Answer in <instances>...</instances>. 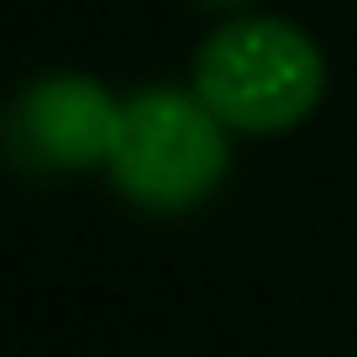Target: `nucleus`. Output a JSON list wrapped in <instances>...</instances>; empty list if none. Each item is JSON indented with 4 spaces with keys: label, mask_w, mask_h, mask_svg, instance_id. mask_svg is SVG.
Listing matches in <instances>:
<instances>
[{
    "label": "nucleus",
    "mask_w": 357,
    "mask_h": 357,
    "mask_svg": "<svg viewBox=\"0 0 357 357\" xmlns=\"http://www.w3.org/2000/svg\"><path fill=\"white\" fill-rule=\"evenodd\" d=\"M121 95L95 74L53 68L37 74L11 105V147L37 174H84L105 168L121 132Z\"/></svg>",
    "instance_id": "7ed1b4c3"
},
{
    "label": "nucleus",
    "mask_w": 357,
    "mask_h": 357,
    "mask_svg": "<svg viewBox=\"0 0 357 357\" xmlns=\"http://www.w3.org/2000/svg\"><path fill=\"white\" fill-rule=\"evenodd\" d=\"M190 84L236 137H284L326 100V53L305 26L236 11L195 47Z\"/></svg>",
    "instance_id": "f257e3e1"
},
{
    "label": "nucleus",
    "mask_w": 357,
    "mask_h": 357,
    "mask_svg": "<svg viewBox=\"0 0 357 357\" xmlns=\"http://www.w3.org/2000/svg\"><path fill=\"white\" fill-rule=\"evenodd\" d=\"M195 6H205V11H226V16H236V11H247L252 0H195Z\"/></svg>",
    "instance_id": "20e7f679"
},
{
    "label": "nucleus",
    "mask_w": 357,
    "mask_h": 357,
    "mask_svg": "<svg viewBox=\"0 0 357 357\" xmlns=\"http://www.w3.org/2000/svg\"><path fill=\"white\" fill-rule=\"evenodd\" d=\"M231 126L195 95V84H147L121 105V132L105 178L147 215H184L221 190L231 168Z\"/></svg>",
    "instance_id": "f03ea898"
}]
</instances>
